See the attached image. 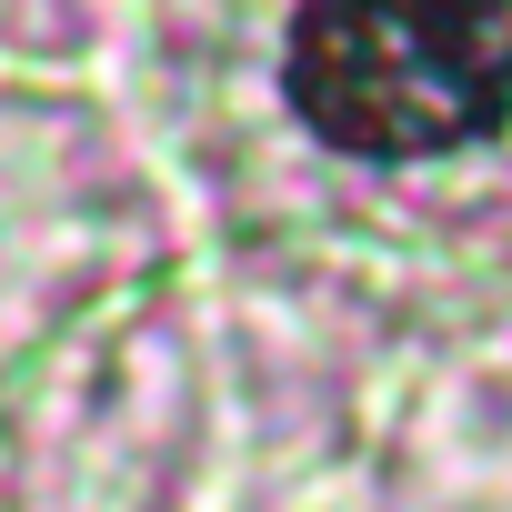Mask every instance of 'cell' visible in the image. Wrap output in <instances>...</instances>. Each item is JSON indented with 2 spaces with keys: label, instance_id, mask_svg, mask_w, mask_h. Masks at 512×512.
Masks as SVG:
<instances>
[{
  "label": "cell",
  "instance_id": "6da1fadb",
  "mask_svg": "<svg viewBox=\"0 0 512 512\" xmlns=\"http://www.w3.org/2000/svg\"><path fill=\"white\" fill-rule=\"evenodd\" d=\"M282 91L352 161H442L512 121V0H302Z\"/></svg>",
  "mask_w": 512,
  "mask_h": 512
}]
</instances>
